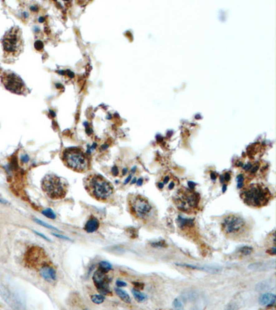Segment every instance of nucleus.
<instances>
[{
	"instance_id": "obj_1",
	"label": "nucleus",
	"mask_w": 276,
	"mask_h": 310,
	"mask_svg": "<svg viewBox=\"0 0 276 310\" xmlns=\"http://www.w3.org/2000/svg\"><path fill=\"white\" fill-rule=\"evenodd\" d=\"M84 187L90 197L99 201H108L114 194L112 184L97 174H91L84 179Z\"/></svg>"
},
{
	"instance_id": "obj_2",
	"label": "nucleus",
	"mask_w": 276,
	"mask_h": 310,
	"mask_svg": "<svg viewBox=\"0 0 276 310\" xmlns=\"http://www.w3.org/2000/svg\"><path fill=\"white\" fill-rule=\"evenodd\" d=\"M60 158L63 164L71 170L84 173L90 169V162L82 149L75 147L67 148L61 152Z\"/></svg>"
},
{
	"instance_id": "obj_3",
	"label": "nucleus",
	"mask_w": 276,
	"mask_h": 310,
	"mask_svg": "<svg viewBox=\"0 0 276 310\" xmlns=\"http://www.w3.org/2000/svg\"><path fill=\"white\" fill-rule=\"evenodd\" d=\"M4 55L7 57H17L23 53L24 40L22 31L19 26H12L5 32L2 39Z\"/></svg>"
},
{
	"instance_id": "obj_4",
	"label": "nucleus",
	"mask_w": 276,
	"mask_h": 310,
	"mask_svg": "<svg viewBox=\"0 0 276 310\" xmlns=\"http://www.w3.org/2000/svg\"><path fill=\"white\" fill-rule=\"evenodd\" d=\"M41 187L48 198L53 200L63 199L69 191V184L62 177L53 173L47 174L42 179Z\"/></svg>"
},
{
	"instance_id": "obj_5",
	"label": "nucleus",
	"mask_w": 276,
	"mask_h": 310,
	"mask_svg": "<svg viewBox=\"0 0 276 310\" xmlns=\"http://www.w3.org/2000/svg\"><path fill=\"white\" fill-rule=\"evenodd\" d=\"M241 197L247 205L253 207H262L271 200V193L264 185L254 184L244 189Z\"/></svg>"
},
{
	"instance_id": "obj_6",
	"label": "nucleus",
	"mask_w": 276,
	"mask_h": 310,
	"mask_svg": "<svg viewBox=\"0 0 276 310\" xmlns=\"http://www.w3.org/2000/svg\"><path fill=\"white\" fill-rule=\"evenodd\" d=\"M173 201L180 210L186 213H192L198 208L200 195L193 189L181 188L175 193Z\"/></svg>"
},
{
	"instance_id": "obj_7",
	"label": "nucleus",
	"mask_w": 276,
	"mask_h": 310,
	"mask_svg": "<svg viewBox=\"0 0 276 310\" xmlns=\"http://www.w3.org/2000/svg\"><path fill=\"white\" fill-rule=\"evenodd\" d=\"M128 207L131 214L138 219L147 221L153 214V208L147 198L139 194L129 196Z\"/></svg>"
},
{
	"instance_id": "obj_8",
	"label": "nucleus",
	"mask_w": 276,
	"mask_h": 310,
	"mask_svg": "<svg viewBox=\"0 0 276 310\" xmlns=\"http://www.w3.org/2000/svg\"><path fill=\"white\" fill-rule=\"evenodd\" d=\"M222 229L227 236H238L245 233L248 229L246 221L236 214L227 215L222 222Z\"/></svg>"
},
{
	"instance_id": "obj_9",
	"label": "nucleus",
	"mask_w": 276,
	"mask_h": 310,
	"mask_svg": "<svg viewBox=\"0 0 276 310\" xmlns=\"http://www.w3.org/2000/svg\"><path fill=\"white\" fill-rule=\"evenodd\" d=\"M1 81L5 88L12 93L19 95H27L28 88L23 79L12 71H5L2 73Z\"/></svg>"
},
{
	"instance_id": "obj_10",
	"label": "nucleus",
	"mask_w": 276,
	"mask_h": 310,
	"mask_svg": "<svg viewBox=\"0 0 276 310\" xmlns=\"http://www.w3.org/2000/svg\"><path fill=\"white\" fill-rule=\"evenodd\" d=\"M93 280L97 289L98 290V292L104 296L112 294V292L109 288L110 280L109 276L106 275V272L98 269V270L94 273Z\"/></svg>"
},
{
	"instance_id": "obj_11",
	"label": "nucleus",
	"mask_w": 276,
	"mask_h": 310,
	"mask_svg": "<svg viewBox=\"0 0 276 310\" xmlns=\"http://www.w3.org/2000/svg\"><path fill=\"white\" fill-rule=\"evenodd\" d=\"M39 272L42 278L48 283H53L57 279L56 272L55 269L48 263H45L41 265L40 267Z\"/></svg>"
},
{
	"instance_id": "obj_12",
	"label": "nucleus",
	"mask_w": 276,
	"mask_h": 310,
	"mask_svg": "<svg viewBox=\"0 0 276 310\" xmlns=\"http://www.w3.org/2000/svg\"><path fill=\"white\" fill-rule=\"evenodd\" d=\"M275 267V260H272V261L252 263L248 267V268L249 269L254 271H266V270L274 269Z\"/></svg>"
},
{
	"instance_id": "obj_13",
	"label": "nucleus",
	"mask_w": 276,
	"mask_h": 310,
	"mask_svg": "<svg viewBox=\"0 0 276 310\" xmlns=\"http://www.w3.org/2000/svg\"><path fill=\"white\" fill-rule=\"evenodd\" d=\"M259 302L262 305L271 307L275 304V295L271 293H266L259 297Z\"/></svg>"
},
{
	"instance_id": "obj_14",
	"label": "nucleus",
	"mask_w": 276,
	"mask_h": 310,
	"mask_svg": "<svg viewBox=\"0 0 276 310\" xmlns=\"http://www.w3.org/2000/svg\"><path fill=\"white\" fill-rule=\"evenodd\" d=\"M99 227V221L95 217H91L88 220L84 226V230L88 233H93L98 230Z\"/></svg>"
},
{
	"instance_id": "obj_15",
	"label": "nucleus",
	"mask_w": 276,
	"mask_h": 310,
	"mask_svg": "<svg viewBox=\"0 0 276 310\" xmlns=\"http://www.w3.org/2000/svg\"><path fill=\"white\" fill-rule=\"evenodd\" d=\"M115 291L116 294L118 295L119 298H121V300H122L123 301L126 303H131V298H130L129 295L127 293H126V292L124 291V290L119 289V288H116L115 289Z\"/></svg>"
},
{
	"instance_id": "obj_16",
	"label": "nucleus",
	"mask_w": 276,
	"mask_h": 310,
	"mask_svg": "<svg viewBox=\"0 0 276 310\" xmlns=\"http://www.w3.org/2000/svg\"><path fill=\"white\" fill-rule=\"evenodd\" d=\"M132 293L134 296V298L139 303H143L147 300V296L144 293H142L136 289H132Z\"/></svg>"
},
{
	"instance_id": "obj_17",
	"label": "nucleus",
	"mask_w": 276,
	"mask_h": 310,
	"mask_svg": "<svg viewBox=\"0 0 276 310\" xmlns=\"http://www.w3.org/2000/svg\"><path fill=\"white\" fill-rule=\"evenodd\" d=\"M99 269L107 273L112 269V265L106 261H101L99 264Z\"/></svg>"
},
{
	"instance_id": "obj_18",
	"label": "nucleus",
	"mask_w": 276,
	"mask_h": 310,
	"mask_svg": "<svg viewBox=\"0 0 276 310\" xmlns=\"http://www.w3.org/2000/svg\"><path fill=\"white\" fill-rule=\"evenodd\" d=\"M104 300H105L104 296L102 294L100 295L95 294V295H93L91 296V301L94 303H95V304H101V303L104 301Z\"/></svg>"
},
{
	"instance_id": "obj_19",
	"label": "nucleus",
	"mask_w": 276,
	"mask_h": 310,
	"mask_svg": "<svg viewBox=\"0 0 276 310\" xmlns=\"http://www.w3.org/2000/svg\"><path fill=\"white\" fill-rule=\"evenodd\" d=\"M41 213L43 214L45 217H48V218H51V219H55L56 218V214H55L54 212L51 210L50 208L46 209L41 212Z\"/></svg>"
},
{
	"instance_id": "obj_20",
	"label": "nucleus",
	"mask_w": 276,
	"mask_h": 310,
	"mask_svg": "<svg viewBox=\"0 0 276 310\" xmlns=\"http://www.w3.org/2000/svg\"><path fill=\"white\" fill-rule=\"evenodd\" d=\"M240 252L241 253L242 255L247 256V255H249V254H251L253 252V248L251 247L245 246V247L240 248Z\"/></svg>"
},
{
	"instance_id": "obj_21",
	"label": "nucleus",
	"mask_w": 276,
	"mask_h": 310,
	"mask_svg": "<svg viewBox=\"0 0 276 310\" xmlns=\"http://www.w3.org/2000/svg\"><path fill=\"white\" fill-rule=\"evenodd\" d=\"M270 289V286H269L268 284L267 283V282H265V281H263L260 283H259L258 285L256 286V289L258 290V291H264V290L266 289Z\"/></svg>"
},
{
	"instance_id": "obj_22",
	"label": "nucleus",
	"mask_w": 276,
	"mask_h": 310,
	"mask_svg": "<svg viewBox=\"0 0 276 310\" xmlns=\"http://www.w3.org/2000/svg\"><path fill=\"white\" fill-rule=\"evenodd\" d=\"M151 246L153 247H167V243L164 241H157V242L151 243Z\"/></svg>"
},
{
	"instance_id": "obj_23",
	"label": "nucleus",
	"mask_w": 276,
	"mask_h": 310,
	"mask_svg": "<svg viewBox=\"0 0 276 310\" xmlns=\"http://www.w3.org/2000/svg\"><path fill=\"white\" fill-rule=\"evenodd\" d=\"M35 221H36L37 223H39L40 225H41V226H42L46 227H48V228H50V229H52V230H57V231H58V229H57V228H55V227H53V226H51V225H49V224H47V223H44V222L41 221H40V220H39V219H35Z\"/></svg>"
},
{
	"instance_id": "obj_24",
	"label": "nucleus",
	"mask_w": 276,
	"mask_h": 310,
	"mask_svg": "<svg viewBox=\"0 0 276 310\" xmlns=\"http://www.w3.org/2000/svg\"><path fill=\"white\" fill-rule=\"evenodd\" d=\"M237 181H238V188H242L243 187V183H244V176L243 174H239L237 177Z\"/></svg>"
},
{
	"instance_id": "obj_25",
	"label": "nucleus",
	"mask_w": 276,
	"mask_h": 310,
	"mask_svg": "<svg viewBox=\"0 0 276 310\" xmlns=\"http://www.w3.org/2000/svg\"><path fill=\"white\" fill-rule=\"evenodd\" d=\"M173 307L175 308H177V309H181V308H183V305H182V303L181 302V301L180 299H178V298H175L174 300V301L173 303Z\"/></svg>"
},
{
	"instance_id": "obj_26",
	"label": "nucleus",
	"mask_w": 276,
	"mask_h": 310,
	"mask_svg": "<svg viewBox=\"0 0 276 310\" xmlns=\"http://www.w3.org/2000/svg\"><path fill=\"white\" fill-rule=\"evenodd\" d=\"M116 285L118 288H122V287L126 286V283L124 281H122V280H118L116 283Z\"/></svg>"
},
{
	"instance_id": "obj_27",
	"label": "nucleus",
	"mask_w": 276,
	"mask_h": 310,
	"mask_svg": "<svg viewBox=\"0 0 276 310\" xmlns=\"http://www.w3.org/2000/svg\"><path fill=\"white\" fill-rule=\"evenodd\" d=\"M21 161L23 163H27L29 161V156L27 155H22L21 156Z\"/></svg>"
},
{
	"instance_id": "obj_28",
	"label": "nucleus",
	"mask_w": 276,
	"mask_h": 310,
	"mask_svg": "<svg viewBox=\"0 0 276 310\" xmlns=\"http://www.w3.org/2000/svg\"><path fill=\"white\" fill-rule=\"evenodd\" d=\"M112 173H113V174L114 175V176H117L118 174V173H119V170H118V168L116 167V166H113V168H112V170H111Z\"/></svg>"
},
{
	"instance_id": "obj_29",
	"label": "nucleus",
	"mask_w": 276,
	"mask_h": 310,
	"mask_svg": "<svg viewBox=\"0 0 276 310\" xmlns=\"http://www.w3.org/2000/svg\"><path fill=\"white\" fill-rule=\"evenodd\" d=\"M134 285H135L136 288H138L139 289H142L143 288H144V285L143 283H133Z\"/></svg>"
},
{
	"instance_id": "obj_30",
	"label": "nucleus",
	"mask_w": 276,
	"mask_h": 310,
	"mask_svg": "<svg viewBox=\"0 0 276 310\" xmlns=\"http://www.w3.org/2000/svg\"><path fill=\"white\" fill-rule=\"evenodd\" d=\"M267 252H269L270 254H273V255H275V252H276V249H275V247H273L271 248V249L269 250V251H267Z\"/></svg>"
},
{
	"instance_id": "obj_31",
	"label": "nucleus",
	"mask_w": 276,
	"mask_h": 310,
	"mask_svg": "<svg viewBox=\"0 0 276 310\" xmlns=\"http://www.w3.org/2000/svg\"><path fill=\"white\" fill-rule=\"evenodd\" d=\"M35 233H36L37 234H38V235H40V236H41V237H43V238H44V239H46V241H51V240H50V239H48V238H47V237H46V236H44V234H40V232H38V231H35Z\"/></svg>"
},
{
	"instance_id": "obj_32",
	"label": "nucleus",
	"mask_w": 276,
	"mask_h": 310,
	"mask_svg": "<svg viewBox=\"0 0 276 310\" xmlns=\"http://www.w3.org/2000/svg\"><path fill=\"white\" fill-rule=\"evenodd\" d=\"M54 236H57V237H61V239H67V240H69V239H68L67 237H65V236H61V235H58V234H53Z\"/></svg>"
},
{
	"instance_id": "obj_33",
	"label": "nucleus",
	"mask_w": 276,
	"mask_h": 310,
	"mask_svg": "<svg viewBox=\"0 0 276 310\" xmlns=\"http://www.w3.org/2000/svg\"><path fill=\"white\" fill-rule=\"evenodd\" d=\"M168 181H169V177H166L164 179V182H163V184H167V183L168 182Z\"/></svg>"
},
{
	"instance_id": "obj_34",
	"label": "nucleus",
	"mask_w": 276,
	"mask_h": 310,
	"mask_svg": "<svg viewBox=\"0 0 276 310\" xmlns=\"http://www.w3.org/2000/svg\"><path fill=\"white\" fill-rule=\"evenodd\" d=\"M230 174H229V173H226V174H225V180H226V181H228L230 180Z\"/></svg>"
},
{
	"instance_id": "obj_35",
	"label": "nucleus",
	"mask_w": 276,
	"mask_h": 310,
	"mask_svg": "<svg viewBox=\"0 0 276 310\" xmlns=\"http://www.w3.org/2000/svg\"><path fill=\"white\" fill-rule=\"evenodd\" d=\"M131 175H130V176H129V177H128L127 179H126V181H124V184H128V183L129 182V181H130V180H131Z\"/></svg>"
},
{
	"instance_id": "obj_36",
	"label": "nucleus",
	"mask_w": 276,
	"mask_h": 310,
	"mask_svg": "<svg viewBox=\"0 0 276 310\" xmlns=\"http://www.w3.org/2000/svg\"><path fill=\"white\" fill-rule=\"evenodd\" d=\"M174 186H175V184H174V183L173 182H171L169 186H168V188L170 189V190H171V189H173L174 188Z\"/></svg>"
},
{
	"instance_id": "obj_37",
	"label": "nucleus",
	"mask_w": 276,
	"mask_h": 310,
	"mask_svg": "<svg viewBox=\"0 0 276 310\" xmlns=\"http://www.w3.org/2000/svg\"><path fill=\"white\" fill-rule=\"evenodd\" d=\"M0 203H2V204H7L8 203V202L5 201L4 199H2V198H0Z\"/></svg>"
},
{
	"instance_id": "obj_38",
	"label": "nucleus",
	"mask_w": 276,
	"mask_h": 310,
	"mask_svg": "<svg viewBox=\"0 0 276 310\" xmlns=\"http://www.w3.org/2000/svg\"><path fill=\"white\" fill-rule=\"evenodd\" d=\"M137 184H138V185H141L142 184V179H139L137 182Z\"/></svg>"
},
{
	"instance_id": "obj_39",
	"label": "nucleus",
	"mask_w": 276,
	"mask_h": 310,
	"mask_svg": "<svg viewBox=\"0 0 276 310\" xmlns=\"http://www.w3.org/2000/svg\"><path fill=\"white\" fill-rule=\"evenodd\" d=\"M158 186H159V188L162 189L164 188V184H163V183H159V184H158Z\"/></svg>"
},
{
	"instance_id": "obj_40",
	"label": "nucleus",
	"mask_w": 276,
	"mask_h": 310,
	"mask_svg": "<svg viewBox=\"0 0 276 310\" xmlns=\"http://www.w3.org/2000/svg\"><path fill=\"white\" fill-rule=\"evenodd\" d=\"M126 172H127V169L125 168V169H123V174H124H124H126Z\"/></svg>"
},
{
	"instance_id": "obj_41",
	"label": "nucleus",
	"mask_w": 276,
	"mask_h": 310,
	"mask_svg": "<svg viewBox=\"0 0 276 310\" xmlns=\"http://www.w3.org/2000/svg\"><path fill=\"white\" fill-rule=\"evenodd\" d=\"M211 177H212L213 179H215L216 178V176L215 174H214V173H212V174H211Z\"/></svg>"
},
{
	"instance_id": "obj_42",
	"label": "nucleus",
	"mask_w": 276,
	"mask_h": 310,
	"mask_svg": "<svg viewBox=\"0 0 276 310\" xmlns=\"http://www.w3.org/2000/svg\"><path fill=\"white\" fill-rule=\"evenodd\" d=\"M226 185H225L223 186V192H225V190H226Z\"/></svg>"
},
{
	"instance_id": "obj_43",
	"label": "nucleus",
	"mask_w": 276,
	"mask_h": 310,
	"mask_svg": "<svg viewBox=\"0 0 276 310\" xmlns=\"http://www.w3.org/2000/svg\"><path fill=\"white\" fill-rule=\"evenodd\" d=\"M2 73V70H1V68H0V74Z\"/></svg>"
}]
</instances>
